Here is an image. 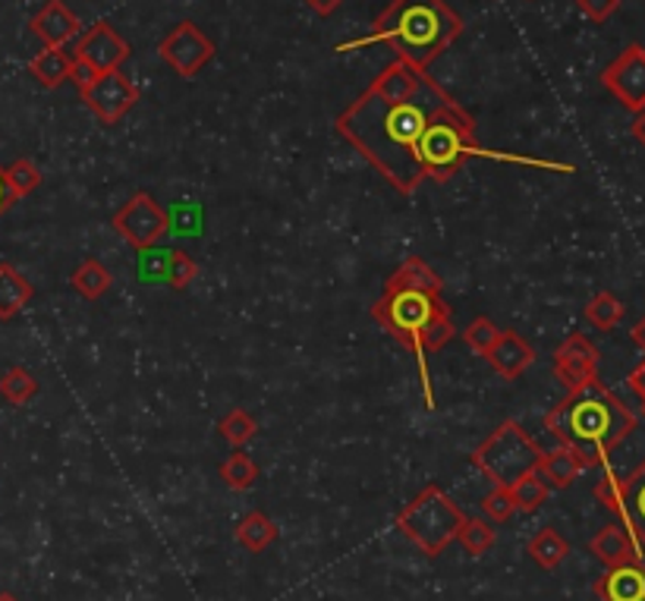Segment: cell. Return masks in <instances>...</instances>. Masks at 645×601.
Here are the masks:
<instances>
[{
  "mask_svg": "<svg viewBox=\"0 0 645 601\" xmlns=\"http://www.w3.org/2000/svg\"><path fill=\"white\" fill-rule=\"evenodd\" d=\"M441 92L445 89L428 73H423L416 95L406 101H388L372 89H366L337 117V132L398 193L413 196L425 183V174L416 164V146L423 139L431 107H435Z\"/></svg>",
  "mask_w": 645,
  "mask_h": 601,
  "instance_id": "1",
  "label": "cell"
},
{
  "mask_svg": "<svg viewBox=\"0 0 645 601\" xmlns=\"http://www.w3.org/2000/svg\"><path fill=\"white\" fill-rule=\"evenodd\" d=\"M441 277L423 255H410L394 275L388 277L378 302H372V319L391 337H398L419 362L425 406L435 409V391L428 375V356L447 347L457 337L450 305L441 297Z\"/></svg>",
  "mask_w": 645,
  "mask_h": 601,
  "instance_id": "2",
  "label": "cell"
},
{
  "mask_svg": "<svg viewBox=\"0 0 645 601\" xmlns=\"http://www.w3.org/2000/svg\"><path fill=\"white\" fill-rule=\"evenodd\" d=\"M463 32V20L447 0H391L372 28L353 42H341L337 54L369 45H388L406 67L425 73Z\"/></svg>",
  "mask_w": 645,
  "mask_h": 601,
  "instance_id": "3",
  "label": "cell"
},
{
  "mask_svg": "<svg viewBox=\"0 0 645 601\" xmlns=\"http://www.w3.org/2000/svg\"><path fill=\"white\" fill-rule=\"evenodd\" d=\"M545 428L561 441V448L579 456L583 466H598L636 428V416L621 397L592 378L548 413Z\"/></svg>",
  "mask_w": 645,
  "mask_h": 601,
  "instance_id": "4",
  "label": "cell"
},
{
  "mask_svg": "<svg viewBox=\"0 0 645 601\" xmlns=\"http://www.w3.org/2000/svg\"><path fill=\"white\" fill-rule=\"evenodd\" d=\"M470 158H504V154L482 149L475 142V120L460 107V101L441 92L431 107L423 139L416 146V164L425 180L447 183Z\"/></svg>",
  "mask_w": 645,
  "mask_h": 601,
  "instance_id": "5",
  "label": "cell"
},
{
  "mask_svg": "<svg viewBox=\"0 0 645 601\" xmlns=\"http://www.w3.org/2000/svg\"><path fill=\"white\" fill-rule=\"evenodd\" d=\"M460 507L447 498L438 485H425L423 492L400 510L398 529L425 554L438 557L447 552L450 542H457V532L463 527Z\"/></svg>",
  "mask_w": 645,
  "mask_h": 601,
  "instance_id": "6",
  "label": "cell"
},
{
  "mask_svg": "<svg viewBox=\"0 0 645 601\" xmlns=\"http://www.w3.org/2000/svg\"><path fill=\"white\" fill-rule=\"evenodd\" d=\"M542 448L532 441V435L514 423L504 419L500 426L472 451V463L495 482V488H510L514 482H520L526 473L539 470L542 460Z\"/></svg>",
  "mask_w": 645,
  "mask_h": 601,
  "instance_id": "7",
  "label": "cell"
},
{
  "mask_svg": "<svg viewBox=\"0 0 645 601\" xmlns=\"http://www.w3.org/2000/svg\"><path fill=\"white\" fill-rule=\"evenodd\" d=\"M596 498L621 517V527L630 529L640 552L645 554V460L626 478H601L596 485Z\"/></svg>",
  "mask_w": 645,
  "mask_h": 601,
  "instance_id": "8",
  "label": "cell"
},
{
  "mask_svg": "<svg viewBox=\"0 0 645 601\" xmlns=\"http://www.w3.org/2000/svg\"><path fill=\"white\" fill-rule=\"evenodd\" d=\"M158 54L180 79H196L211 63L215 42L196 23H180L161 38Z\"/></svg>",
  "mask_w": 645,
  "mask_h": 601,
  "instance_id": "9",
  "label": "cell"
},
{
  "mask_svg": "<svg viewBox=\"0 0 645 601\" xmlns=\"http://www.w3.org/2000/svg\"><path fill=\"white\" fill-rule=\"evenodd\" d=\"M114 230L124 236L136 252L158 246V240L168 233V211L154 201L151 193H136L124 208L114 215Z\"/></svg>",
  "mask_w": 645,
  "mask_h": 601,
  "instance_id": "10",
  "label": "cell"
},
{
  "mask_svg": "<svg viewBox=\"0 0 645 601\" xmlns=\"http://www.w3.org/2000/svg\"><path fill=\"white\" fill-rule=\"evenodd\" d=\"M601 85L621 101L626 111H645V48L630 45L623 48L601 73Z\"/></svg>",
  "mask_w": 645,
  "mask_h": 601,
  "instance_id": "11",
  "label": "cell"
},
{
  "mask_svg": "<svg viewBox=\"0 0 645 601\" xmlns=\"http://www.w3.org/2000/svg\"><path fill=\"white\" fill-rule=\"evenodd\" d=\"M82 101L89 104V111L99 117L101 124H120L126 114L139 104V89L136 82L124 76L120 70H111V73H101L85 92H82Z\"/></svg>",
  "mask_w": 645,
  "mask_h": 601,
  "instance_id": "12",
  "label": "cell"
},
{
  "mask_svg": "<svg viewBox=\"0 0 645 601\" xmlns=\"http://www.w3.org/2000/svg\"><path fill=\"white\" fill-rule=\"evenodd\" d=\"M554 375L557 381L567 388V391H576L583 388L586 381L598 378V350L596 344L586 337V334H571L557 350H554Z\"/></svg>",
  "mask_w": 645,
  "mask_h": 601,
  "instance_id": "13",
  "label": "cell"
},
{
  "mask_svg": "<svg viewBox=\"0 0 645 601\" xmlns=\"http://www.w3.org/2000/svg\"><path fill=\"white\" fill-rule=\"evenodd\" d=\"M129 42L120 38L111 23H95L79 42H76L73 57L85 60L89 67H95L99 73H111V70H120V63L129 60Z\"/></svg>",
  "mask_w": 645,
  "mask_h": 601,
  "instance_id": "14",
  "label": "cell"
},
{
  "mask_svg": "<svg viewBox=\"0 0 645 601\" xmlns=\"http://www.w3.org/2000/svg\"><path fill=\"white\" fill-rule=\"evenodd\" d=\"M28 32L42 38L45 48H67L76 35L82 32V20L64 0H48L32 20H28Z\"/></svg>",
  "mask_w": 645,
  "mask_h": 601,
  "instance_id": "15",
  "label": "cell"
},
{
  "mask_svg": "<svg viewBox=\"0 0 645 601\" xmlns=\"http://www.w3.org/2000/svg\"><path fill=\"white\" fill-rule=\"evenodd\" d=\"M596 596L601 601H645V564H621L608 567L604 577L596 579Z\"/></svg>",
  "mask_w": 645,
  "mask_h": 601,
  "instance_id": "16",
  "label": "cell"
},
{
  "mask_svg": "<svg viewBox=\"0 0 645 601\" xmlns=\"http://www.w3.org/2000/svg\"><path fill=\"white\" fill-rule=\"evenodd\" d=\"M485 359L492 362V369H495L497 375L514 381L535 362V350H532L529 340H522L517 331H500L497 344L485 352Z\"/></svg>",
  "mask_w": 645,
  "mask_h": 601,
  "instance_id": "17",
  "label": "cell"
},
{
  "mask_svg": "<svg viewBox=\"0 0 645 601\" xmlns=\"http://www.w3.org/2000/svg\"><path fill=\"white\" fill-rule=\"evenodd\" d=\"M589 552L596 554L604 567H621V564H633L643 560V552L636 545V539L630 535L626 527H604L596 539L589 542Z\"/></svg>",
  "mask_w": 645,
  "mask_h": 601,
  "instance_id": "18",
  "label": "cell"
},
{
  "mask_svg": "<svg viewBox=\"0 0 645 601\" xmlns=\"http://www.w3.org/2000/svg\"><path fill=\"white\" fill-rule=\"evenodd\" d=\"M35 297V287L13 268L10 262H0V322H10L23 312Z\"/></svg>",
  "mask_w": 645,
  "mask_h": 601,
  "instance_id": "19",
  "label": "cell"
},
{
  "mask_svg": "<svg viewBox=\"0 0 645 601\" xmlns=\"http://www.w3.org/2000/svg\"><path fill=\"white\" fill-rule=\"evenodd\" d=\"M70 70H73V50L67 48H42L28 60V73L45 89L64 85L70 79Z\"/></svg>",
  "mask_w": 645,
  "mask_h": 601,
  "instance_id": "20",
  "label": "cell"
},
{
  "mask_svg": "<svg viewBox=\"0 0 645 601\" xmlns=\"http://www.w3.org/2000/svg\"><path fill=\"white\" fill-rule=\"evenodd\" d=\"M583 470H586V466L579 463V456L573 451H567V448L542 453V460H539V476L545 478L548 488H571Z\"/></svg>",
  "mask_w": 645,
  "mask_h": 601,
  "instance_id": "21",
  "label": "cell"
},
{
  "mask_svg": "<svg viewBox=\"0 0 645 601\" xmlns=\"http://www.w3.org/2000/svg\"><path fill=\"white\" fill-rule=\"evenodd\" d=\"M277 535H280L277 523H274L272 517H265L262 510H252V513H246V517L240 520V527H237V542L252 554L272 548L274 542H277Z\"/></svg>",
  "mask_w": 645,
  "mask_h": 601,
  "instance_id": "22",
  "label": "cell"
},
{
  "mask_svg": "<svg viewBox=\"0 0 645 601\" xmlns=\"http://www.w3.org/2000/svg\"><path fill=\"white\" fill-rule=\"evenodd\" d=\"M526 554H529L542 570H554V567H561V564L567 560L571 545H567V539H564L557 529L548 527L532 535V542L526 545Z\"/></svg>",
  "mask_w": 645,
  "mask_h": 601,
  "instance_id": "23",
  "label": "cell"
},
{
  "mask_svg": "<svg viewBox=\"0 0 645 601\" xmlns=\"http://www.w3.org/2000/svg\"><path fill=\"white\" fill-rule=\"evenodd\" d=\"M111 284H114V277L99 258H85L73 271V290L82 300H101L111 290Z\"/></svg>",
  "mask_w": 645,
  "mask_h": 601,
  "instance_id": "24",
  "label": "cell"
},
{
  "mask_svg": "<svg viewBox=\"0 0 645 601\" xmlns=\"http://www.w3.org/2000/svg\"><path fill=\"white\" fill-rule=\"evenodd\" d=\"M623 302L611 293V290H601L592 300L586 302V322L598 331H611L623 322Z\"/></svg>",
  "mask_w": 645,
  "mask_h": 601,
  "instance_id": "25",
  "label": "cell"
},
{
  "mask_svg": "<svg viewBox=\"0 0 645 601\" xmlns=\"http://www.w3.org/2000/svg\"><path fill=\"white\" fill-rule=\"evenodd\" d=\"M35 394H38V381H35V375H32L28 369H23V366H13V369H7V372L0 375V397L7 403L25 406Z\"/></svg>",
  "mask_w": 645,
  "mask_h": 601,
  "instance_id": "26",
  "label": "cell"
},
{
  "mask_svg": "<svg viewBox=\"0 0 645 601\" xmlns=\"http://www.w3.org/2000/svg\"><path fill=\"white\" fill-rule=\"evenodd\" d=\"M548 492H551V488H548L545 478L539 476V470H535V473H526L520 482L510 485L514 504H517V510H522V513H535V510L548 501Z\"/></svg>",
  "mask_w": 645,
  "mask_h": 601,
  "instance_id": "27",
  "label": "cell"
},
{
  "mask_svg": "<svg viewBox=\"0 0 645 601\" xmlns=\"http://www.w3.org/2000/svg\"><path fill=\"white\" fill-rule=\"evenodd\" d=\"M218 431H221V438L227 444L243 448V444H249L258 435V423H255V416L246 413V409H230L221 423H218Z\"/></svg>",
  "mask_w": 645,
  "mask_h": 601,
  "instance_id": "28",
  "label": "cell"
},
{
  "mask_svg": "<svg viewBox=\"0 0 645 601\" xmlns=\"http://www.w3.org/2000/svg\"><path fill=\"white\" fill-rule=\"evenodd\" d=\"M221 478L233 488V492H246L255 485V478H258V466L249 460L246 453H230L227 460L221 463Z\"/></svg>",
  "mask_w": 645,
  "mask_h": 601,
  "instance_id": "29",
  "label": "cell"
},
{
  "mask_svg": "<svg viewBox=\"0 0 645 601\" xmlns=\"http://www.w3.org/2000/svg\"><path fill=\"white\" fill-rule=\"evenodd\" d=\"M7 183H10V189H13V196L16 199H25V196H32L38 186H42V171L28 161V158H20V161H13L7 171Z\"/></svg>",
  "mask_w": 645,
  "mask_h": 601,
  "instance_id": "30",
  "label": "cell"
},
{
  "mask_svg": "<svg viewBox=\"0 0 645 601\" xmlns=\"http://www.w3.org/2000/svg\"><path fill=\"white\" fill-rule=\"evenodd\" d=\"M457 542H460L472 557H479V554H485L495 545V529L488 527L485 520H463V527L457 532Z\"/></svg>",
  "mask_w": 645,
  "mask_h": 601,
  "instance_id": "31",
  "label": "cell"
},
{
  "mask_svg": "<svg viewBox=\"0 0 645 601\" xmlns=\"http://www.w3.org/2000/svg\"><path fill=\"white\" fill-rule=\"evenodd\" d=\"M497 337H500V327H497L492 319H485V315L472 319L470 325L463 327V344H467L472 352H479V356H485V352L492 350L497 344Z\"/></svg>",
  "mask_w": 645,
  "mask_h": 601,
  "instance_id": "32",
  "label": "cell"
},
{
  "mask_svg": "<svg viewBox=\"0 0 645 601\" xmlns=\"http://www.w3.org/2000/svg\"><path fill=\"white\" fill-rule=\"evenodd\" d=\"M171 255H174V250H158V246H149V250L139 252V280H149V284H168Z\"/></svg>",
  "mask_w": 645,
  "mask_h": 601,
  "instance_id": "33",
  "label": "cell"
},
{
  "mask_svg": "<svg viewBox=\"0 0 645 601\" xmlns=\"http://www.w3.org/2000/svg\"><path fill=\"white\" fill-rule=\"evenodd\" d=\"M201 205L196 201H183L168 215V230L176 236H199L201 233Z\"/></svg>",
  "mask_w": 645,
  "mask_h": 601,
  "instance_id": "34",
  "label": "cell"
},
{
  "mask_svg": "<svg viewBox=\"0 0 645 601\" xmlns=\"http://www.w3.org/2000/svg\"><path fill=\"white\" fill-rule=\"evenodd\" d=\"M482 510L488 513L492 523H507V520L517 513V504H514L510 488H495V492H488L485 501H482Z\"/></svg>",
  "mask_w": 645,
  "mask_h": 601,
  "instance_id": "35",
  "label": "cell"
},
{
  "mask_svg": "<svg viewBox=\"0 0 645 601\" xmlns=\"http://www.w3.org/2000/svg\"><path fill=\"white\" fill-rule=\"evenodd\" d=\"M199 275V265L186 255V252H176L171 255V271H168V287L171 290H186L193 280Z\"/></svg>",
  "mask_w": 645,
  "mask_h": 601,
  "instance_id": "36",
  "label": "cell"
},
{
  "mask_svg": "<svg viewBox=\"0 0 645 601\" xmlns=\"http://www.w3.org/2000/svg\"><path fill=\"white\" fill-rule=\"evenodd\" d=\"M576 7L592 20V23H604L618 13L621 0H576Z\"/></svg>",
  "mask_w": 645,
  "mask_h": 601,
  "instance_id": "37",
  "label": "cell"
},
{
  "mask_svg": "<svg viewBox=\"0 0 645 601\" xmlns=\"http://www.w3.org/2000/svg\"><path fill=\"white\" fill-rule=\"evenodd\" d=\"M99 70H95V67H89V63H85V60H79V57H73V70H70V82H73L76 89H79V95H82V92H85V89H89V85H92V82H95V79H99Z\"/></svg>",
  "mask_w": 645,
  "mask_h": 601,
  "instance_id": "38",
  "label": "cell"
},
{
  "mask_svg": "<svg viewBox=\"0 0 645 601\" xmlns=\"http://www.w3.org/2000/svg\"><path fill=\"white\" fill-rule=\"evenodd\" d=\"M626 384H630V391H633V394L640 397V403H643V409H645V362H643V366H636V369L630 372Z\"/></svg>",
  "mask_w": 645,
  "mask_h": 601,
  "instance_id": "39",
  "label": "cell"
},
{
  "mask_svg": "<svg viewBox=\"0 0 645 601\" xmlns=\"http://www.w3.org/2000/svg\"><path fill=\"white\" fill-rule=\"evenodd\" d=\"M341 3H344V0H306V7H309L312 13H319V16H331V13H337V10H341Z\"/></svg>",
  "mask_w": 645,
  "mask_h": 601,
  "instance_id": "40",
  "label": "cell"
},
{
  "mask_svg": "<svg viewBox=\"0 0 645 601\" xmlns=\"http://www.w3.org/2000/svg\"><path fill=\"white\" fill-rule=\"evenodd\" d=\"M13 201H16V196H13V189H10V183H7V174H3V167H0V218L10 211Z\"/></svg>",
  "mask_w": 645,
  "mask_h": 601,
  "instance_id": "41",
  "label": "cell"
},
{
  "mask_svg": "<svg viewBox=\"0 0 645 601\" xmlns=\"http://www.w3.org/2000/svg\"><path fill=\"white\" fill-rule=\"evenodd\" d=\"M633 139H636V142L645 149V111H640V114H636V120H633Z\"/></svg>",
  "mask_w": 645,
  "mask_h": 601,
  "instance_id": "42",
  "label": "cell"
},
{
  "mask_svg": "<svg viewBox=\"0 0 645 601\" xmlns=\"http://www.w3.org/2000/svg\"><path fill=\"white\" fill-rule=\"evenodd\" d=\"M630 337H633V344H636V347L645 352V319L640 322V325L633 327V331H630Z\"/></svg>",
  "mask_w": 645,
  "mask_h": 601,
  "instance_id": "43",
  "label": "cell"
},
{
  "mask_svg": "<svg viewBox=\"0 0 645 601\" xmlns=\"http://www.w3.org/2000/svg\"><path fill=\"white\" fill-rule=\"evenodd\" d=\"M0 601H20L16 596H10V592H0Z\"/></svg>",
  "mask_w": 645,
  "mask_h": 601,
  "instance_id": "44",
  "label": "cell"
}]
</instances>
